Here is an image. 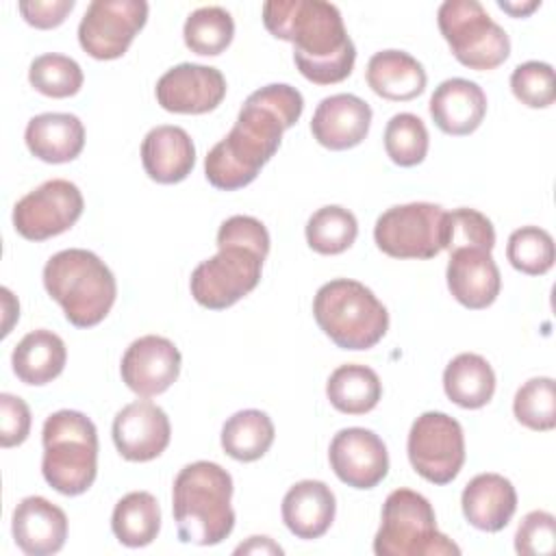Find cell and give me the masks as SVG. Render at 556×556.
<instances>
[{"instance_id":"6da1fadb","label":"cell","mask_w":556,"mask_h":556,"mask_svg":"<svg viewBox=\"0 0 556 556\" xmlns=\"http://www.w3.org/2000/svg\"><path fill=\"white\" fill-rule=\"evenodd\" d=\"M304 111L302 93L287 83H271L252 91L230 132L204 159L206 180L222 191L250 185L261 167L278 152L282 132Z\"/></svg>"},{"instance_id":"7a4b0ae2","label":"cell","mask_w":556,"mask_h":556,"mask_svg":"<svg viewBox=\"0 0 556 556\" xmlns=\"http://www.w3.org/2000/svg\"><path fill=\"white\" fill-rule=\"evenodd\" d=\"M265 28L293 43V61L300 74L315 85L345 80L356 61L341 11L324 0H269L263 4Z\"/></svg>"},{"instance_id":"3957f363","label":"cell","mask_w":556,"mask_h":556,"mask_svg":"<svg viewBox=\"0 0 556 556\" xmlns=\"http://www.w3.org/2000/svg\"><path fill=\"white\" fill-rule=\"evenodd\" d=\"M232 478L211 460L185 465L172 489V510L182 543L217 545L230 536L235 528V510L230 506Z\"/></svg>"},{"instance_id":"277c9868","label":"cell","mask_w":556,"mask_h":556,"mask_svg":"<svg viewBox=\"0 0 556 556\" xmlns=\"http://www.w3.org/2000/svg\"><path fill=\"white\" fill-rule=\"evenodd\" d=\"M43 287L76 328L98 326L117 295L113 271L98 254L83 248L52 254L43 267Z\"/></svg>"},{"instance_id":"5b68a950","label":"cell","mask_w":556,"mask_h":556,"mask_svg":"<svg viewBox=\"0 0 556 556\" xmlns=\"http://www.w3.org/2000/svg\"><path fill=\"white\" fill-rule=\"evenodd\" d=\"M41 473L63 495L85 493L98 473V430L80 410H56L43 421Z\"/></svg>"},{"instance_id":"8992f818","label":"cell","mask_w":556,"mask_h":556,"mask_svg":"<svg viewBox=\"0 0 556 556\" xmlns=\"http://www.w3.org/2000/svg\"><path fill=\"white\" fill-rule=\"evenodd\" d=\"M317 326L337 348L369 350L389 330L384 304L358 280L334 278L319 287L313 300Z\"/></svg>"},{"instance_id":"52a82bcc","label":"cell","mask_w":556,"mask_h":556,"mask_svg":"<svg viewBox=\"0 0 556 556\" xmlns=\"http://www.w3.org/2000/svg\"><path fill=\"white\" fill-rule=\"evenodd\" d=\"M378 556H458L460 547L437 530L432 504L413 489H395L382 506L374 536Z\"/></svg>"},{"instance_id":"ba28073f","label":"cell","mask_w":556,"mask_h":556,"mask_svg":"<svg viewBox=\"0 0 556 556\" xmlns=\"http://www.w3.org/2000/svg\"><path fill=\"white\" fill-rule=\"evenodd\" d=\"M437 22L454 59L469 70H495L510 54L506 30L478 0H445L437 11Z\"/></svg>"},{"instance_id":"9c48e42d","label":"cell","mask_w":556,"mask_h":556,"mask_svg":"<svg viewBox=\"0 0 556 556\" xmlns=\"http://www.w3.org/2000/svg\"><path fill=\"white\" fill-rule=\"evenodd\" d=\"M219 252L202 261L189 280L193 300L211 311H222L248 295L261 280L265 252L243 243H217Z\"/></svg>"},{"instance_id":"30bf717a","label":"cell","mask_w":556,"mask_h":556,"mask_svg":"<svg viewBox=\"0 0 556 556\" xmlns=\"http://www.w3.org/2000/svg\"><path fill=\"white\" fill-rule=\"evenodd\" d=\"M445 213L432 202L391 206L376 219L374 241L393 258H434L443 250Z\"/></svg>"},{"instance_id":"8fae6325","label":"cell","mask_w":556,"mask_h":556,"mask_svg":"<svg viewBox=\"0 0 556 556\" xmlns=\"http://www.w3.org/2000/svg\"><path fill=\"white\" fill-rule=\"evenodd\" d=\"M406 452L413 469L432 484L452 482L465 463V434L460 424L437 410L419 415L408 432Z\"/></svg>"},{"instance_id":"7c38bea8","label":"cell","mask_w":556,"mask_h":556,"mask_svg":"<svg viewBox=\"0 0 556 556\" xmlns=\"http://www.w3.org/2000/svg\"><path fill=\"white\" fill-rule=\"evenodd\" d=\"M83 208L80 189L65 178H52L15 202L13 228L28 241H46L70 230Z\"/></svg>"},{"instance_id":"4fadbf2b","label":"cell","mask_w":556,"mask_h":556,"mask_svg":"<svg viewBox=\"0 0 556 556\" xmlns=\"http://www.w3.org/2000/svg\"><path fill=\"white\" fill-rule=\"evenodd\" d=\"M146 20L148 2L143 0H93L78 24V43L98 61L119 59Z\"/></svg>"},{"instance_id":"5bb4252c","label":"cell","mask_w":556,"mask_h":556,"mask_svg":"<svg viewBox=\"0 0 556 556\" xmlns=\"http://www.w3.org/2000/svg\"><path fill=\"white\" fill-rule=\"evenodd\" d=\"M334 476L352 489H374L389 473L384 441L367 428L339 430L328 447Z\"/></svg>"},{"instance_id":"9a60e30c","label":"cell","mask_w":556,"mask_h":556,"mask_svg":"<svg viewBox=\"0 0 556 556\" xmlns=\"http://www.w3.org/2000/svg\"><path fill=\"white\" fill-rule=\"evenodd\" d=\"M156 102L169 113L202 115L217 109L226 96V78L217 67L180 63L156 83Z\"/></svg>"},{"instance_id":"2e32d148","label":"cell","mask_w":556,"mask_h":556,"mask_svg":"<svg viewBox=\"0 0 556 556\" xmlns=\"http://www.w3.org/2000/svg\"><path fill=\"white\" fill-rule=\"evenodd\" d=\"M180 361L174 341L159 334H146L126 348L119 365L122 380L139 397H154L178 380Z\"/></svg>"},{"instance_id":"e0dca14e","label":"cell","mask_w":556,"mask_h":556,"mask_svg":"<svg viewBox=\"0 0 556 556\" xmlns=\"http://www.w3.org/2000/svg\"><path fill=\"white\" fill-rule=\"evenodd\" d=\"M169 439V417L148 400L126 404L113 419V443L122 458L130 463H146L161 456Z\"/></svg>"},{"instance_id":"ac0fdd59","label":"cell","mask_w":556,"mask_h":556,"mask_svg":"<svg viewBox=\"0 0 556 556\" xmlns=\"http://www.w3.org/2000/svg\"><path fill=\"white\" fill-rule=\"evenodd\" d=\"M445 278L454 300L471 311L491 306L502 289L500 269L491 252L482 248L452 250Z\"/></svg>"},{"instance_id":"d6986e66","label":"cell","mask_w":556,"mask_h":556,"mask_svg":"<svg viewBox=\"0 0 556 556\" xmlns=\"http://www.w3.org/2000/svg\"><path fill=\"white\" fill-rule=\"evenodd\" d=\"M371 126V106L354 93L324 98L311 119L315 141L328 150H350L358 146Z\"/></svg>"},{"instance_id":"ffe728a7","label":"cell","mask_w":556,"mask_h":556,"mask_svg":"<svg viewBox=\"0 0 556 556\" xmlns=\"http://www.w3.org/2000/svg\"><path fill=\"white\" fill-rule=\"evenodd\" d=\"M15 545L28 556L56 554L67 539V515L41 495L24 497L11 519Z\"/></svg>"},{"instance_id":"44dd1931","label":"cell","mask_w":556,"mask_h":556,"mask_svg":"<svg viewBox=\"0 0 556 556\" xmlns=\"http://www.w3.org/2000/svg\"><path fill=\"white\" fill-rule=\"evenodd\" d=\"M460 508L476 530L500 532L517 510V491L500 473H478L465 484Z\"/></svg>"},{"instance_id":"7402d4cb","label":"cell","mask_w":556,"mask_h":556,"mask_svg":"<svg viewBox=\"0 0 556 556\" xmlns=\"http://www.w3.org/2000/svg\"><path fill=\"white\" fill-rule=\"evenodd\" d=\"M430 117L445 135H471L486 115L482 87L467 78H447L430 96Z\"/></svg>"},{"instance_id":"603a6c76","label":"cell","mask_w":556,"mask_h":556,"mask_svg":"<svg viewBox=\"0 0 556 556\" xmlns=\"http://www.w3.org/2000/svg\"><path fill=\"white\" fill-rule=\"evenodd\" d=\"M141 163L146 174L161 185L185 180L195 165V146L180 126H156L141 141Z\"/></svg>"},{"instance_id":"cb8c5ba5","label":"cell","mask_w":556,"mask_h":556,"mask_svg":"<svg viewBox=\"0 0 556 556\" xmlns=\"http://www.w3.org/2000/svg\"><path fill=\"white\" fill-rule=\"evenodd\" d=\"M337 500L321 480L295 482L282 497V521L291 534L311 541L328 532L334 521Z\"/></svg>"},{"instance_id":"d4e9b609","label":"cell","mask_w":556,"mask_h":556,"mask_svg":"<svg viewBox=\"0 0 556 556\" xmlns=\"http://www.w3.org/2000/svg\"><path fill=\"white\" fill-rule=\"evenodd\" d=\"M24 141L43 163H70L85 148V126L72 113H41L28 119Z\"/></svg>"},{"instance_id":"484cf974","label":"cell","mask_w":556,"mask_h":556,"mask_svg":"<svg viewBox=\"0 0 556 556\" xmlns=\"http://www.w3.org/2000/svg\"><path fill=\"white\" fill-rule=\"evenodd\" d=\"M367 85L391 102H408L424 93L428 76L424 65L404 50H380L367 63Z\"/></svg>"},{"instance_id":"4316f807","label":"cell","mask_w":556,"mask_h":556,"mask_svg":"<svg viewBox=\"0 0 556 556\" xmlns=\"http://www.w3.org/2000/svg\"><path fill=\"white\" fill-rule=\"evenodd\" d=\"M67 361V348L63 339L46 328L33 330L15 345L11 354L13 374L24 384H48L61 376Z\"/></svg>"},{"instance_id":"83f0119b","label":"cell","mask_w":556,"mask_h":556,"mask_svg":"<svg viewBox=\"0 0 556 556\" xmlns=\"http://www.w3.org/2000/svg\"><path fill=\"white\" fill-rule=\"evenodd\" d=\"M445 395L460 408H482L495 393V371L489 361L473 352L454 356L443 371Z\"/></svg>"},{"instance_id":"f1b7e54d","label":"cell","mask_w":556,"mask_h":556,"mask_svg":"<svg viewBox=\"0 0 556 556\" xmlns=\"http://www.w3.org/2000/svg\"><path fill=\"white\" fill-rule=\"evenodd\" d=\"M326 395L339 413L365 415L378 406L382 397V382L371 367L348 363L330 374Z\"/></svg>"},{"instance_id":"f546056e","label":"cell","mask_w":556,"mask_h":556,"mask_svg":"<svg viewBox=\"0 0 556 556\" xmlns=\"http://www.w3.org/2000/svg\"><path fill=\"white\" fill-rule=\"evenodd\" d=\"M111 530L126 547L150 545L161 530V508L156 497L148 491L126 493L113 508Z\"/></svg>"},{"instance_id":"4dcf8cb0","label":"cell","mask_w":556,"mask_h":556,"mask_svg":"<svg viewBox=\"0 0 556 556\" xmlns=\"http://www.w3.org/2000/svg\"><path fill=\"white\" fill-rule=\"evenodd\" d=\"M274 437L276 430L269 415L256 408H245L226 419L222 428V447L230 458L252 463L267 454Z\"/></svg>"},{"instance_id":"1f68e13d","label":"cell","mask_w":556,"mask_h":556,"mask_svg":"<svg viewBox=\"0 0 556 556\" xmlns=\"http://www.w3.org/2000/svg\"><path fill=\"white\" fill-rule=\"evenodd\" d=\"M358 235V222L352 211L328 204L317 208L306 222V243L317 254H341L345 252Z\"/></svg>"},{"instance_id":"d6a6232c","label":"cell","mask_w":556,"mask_h":556,"mask_svg":"<svg viewBox=\"0 0 556 556\" xmlns=\"http://www.w3.org/2000/svg\"><path fill=\"white\" fill-rule=\"evenodd\" d=\"M182 37L191 52L202 56H217L230 46L235 37L232 15L222 7H200L185 20Z\"/></svg>"},{"instance_id":"836d02e7","label":"cell","mask_w":556,"mask_h":556,"mask_svg":"<svg viewBox=\"0 0 556 556\" xmlns=\"http://www.w3.org/2000/svg\"><path fill=\"white\" fill-rule=\"evenodd\" d=\"M430 137L421 117L413 113H395L384 128L387 156L400 167L419 165L428 154Z\"/></svg>"},{"instance_id":"e575fe53","label":"cell","mask_w":556,"mask_h":556,"mask_svg":"<svg viewBox=\"0 0 556 556\" xmlns=\"http://www.w3.org/2000/svg\"><path fill=\"white\" fill-rule=\"evenodd\" d=\"M83 80L85 76L80 65L74 59L56 52L33 59L28 67V83L35 87V91L48 98H70L80 91Z\"/></svg>"},{"instance_id":"d590c367","label":"cell","mask_w":556,"mask_h":556,"mask_svg":"<svg viewBox=\"0 0 556 556\" xmlns=\"http://www.w3.org/2000/svg\"><path fill=\"white\" fill-rule=\"evenodd\" d=\"M506 258L521 274L543 276L552 269L556 258L554 239L539 226H521L508 237Z\"/></svg>"},{"instance_id":"8d00e7d4","label":"cell","mask_w":556,"mask_h":556,"mask_svg":"<svg viewBox=\"0 0 556 556\" xmlns=\"http://www.w3.org/2000/svg\"><path fill=\"white\" fill-rule=\"evenodd\" d=\"M517 421L530 430L547 432L556 426V384L547 376L523 382L513 400Z\"/></svg>"},{"instance_id":"74e56055","label":"cell","mask_w":556,"mask_h":556,"mask_svg":"<svg viewBox=\"0 0 556 556\" xmlns=\"http://www.w3.org/2000/svg\"><path fill=\"white\" fill-rule=\"evenodd\" d=\"M495 245V228L486 215L476 208H456L445 213V237L443 250L456 248H482L493 250Z\"/></svg>"},{"instance_id":"f35d334b","label":"cell","mask_w":556,"mask_h":556,"mask_svg":"<svg viewBox=\"0 0 556 556\" xmlns=\"http://www.w3.org/2000/svg\"><path fill=\"white\" fill-rule=\"evenodd\" d=\"M515 98L530 109H547L556 100L554 67L543 61L519 63L510 74Z\"/></svg>"},{"instance_id":"ab89813d","label":"cell","mask_w":556,"mask_h":556,"mask_svg":"<svg viewBox=\"0 0 556 556\" xmlns=\"http://www.w3.org/2000/svg\"><path fill=\"white\" fill-rule=\"evenodd\" d=\"M515 549L521 556H552L556 549V519L547 510L528 513L517 532Z\"/></svg>"},{"instance_id":"60d3db41","label":"cell","mask_w":556,"mask_h":556,"mask_svg":"<svg viewBox=\"0 0 556 556\" xmlns=\"http://www.w3.org/2000/svg\"><path fill=\"white\" fill-rule=\"evenodd\" d=\"M30 421V408L22 397L0 393V445L4 450L22 445L28 439Z\"/></svg>"},{"instance_id":"b9f144b4","label":"cell","mask_w":556,"mask_h":556,"mask_svg":"<svg viewBox=\"0 0 556 556\" xmlns=\"http://www.w3.org/2000/svg\"><path fill=\"white\" fill-rule=\"evenodd\" d=\"M243 243L252 245L265 254H269V232L256 217L250 215H232L226 222H222L217 230V243Z\"/></svg>"},{"instance_id":"7bdbcfd3","label":"cell","mask_w":556,"mask_h":556,"mask_svg":"<svg viewBox=\"0 0 556 556\" xmlns=\"http://www.w3.org/2000/svg\"><path fill=\"white\" fill-rule=\"evenodd\" d=\"M74 4H76L74 0H43V2L26 0V2H20L17 9L30 26L48 30V28L61 26L65 22V17L72 13Z\"/></svg>"},{"instance_id":"ee69618b","label":"cell","mask_w":556,"mask_h":556,"mask_svg":"<svg viewBox=\"0 0 556 556\" xmlns=\"http://www.w3.org/2000/svg\"><path fill=\"white\" fill-rule=\"evenodd\" d=\"M235 554H282V547L269 536H250L248 543H241Z\"/></svg>"},{"instance_id":"f6af8a7d","label":"cell","mask_w":556,"mask_h":556,"mask_svg":"<svg viewBox=\"0 0 556 556\" xmlns=\"http://www.w3.org/2000/svg\"><path fill=\"white\" fill-rule=\"evenodd\" d=\"M497 7H500L502 11H506V13H510L513 17H523V15L532 13L536 7H541V2L534 0V2H526V4H515V2H504V0H500Z\"/></svg>"}]
</instances>
